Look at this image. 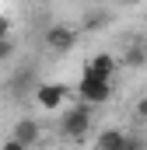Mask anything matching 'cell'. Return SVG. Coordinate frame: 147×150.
<instances>
[{
  "mask_svg": "<svg viewBox=\"0 0 147 150\" xmlns=\"http://www.w3.org/2000/svg\"><path fill=\"white\" fill-rule=\"evenodd\" d=\"M126 129H119V126H112V129H102L98 133V140H95V150H123L126 147Z\"/></svg>",
  "mask_w": 147,
  "mask_h": 150,
  "instance_id": "obj_8",
  "label": "cell"
},
{
  "mask_svg": "<svg viewBox=\"0 0 147 150\" xmlns=\"http://www.w3.org/2000/svg\"><path fill=\"white\" fill-rule=\"evenodd\" d=\"M35 87H39V77H35L32 67H25V70H18V74L11 77V91L14 94H32Z\"/></svg>",
  "mask_w": 147,
  "mask_h": 150,
  "instance_id": "obj_9",
  "label": "cell"
},
{
  "mask_svg": "<svg viewBox=\"0 0 147 150\" xmlns=\"http://www.w3.org/2000/svg\"><path fill=\"white\" fill-rule=\"evenodd\" d=\"M42 42H46L49 52L63 56V52H74V45L81 42V32H77L74 25H49V28L42 32Z\"/></svg>",
  "mask_w": 147,
  "mask_h": 150,
  "instance_id": "obj_1",
  "label": "cell"
},
{
  "mask_svg": "<svg viewBox=\"0 0 147 150\" xmlns=\"http://www.w3.org/2000/svg\"><path fill=\"white\" fill-rule=\"evenodd\" d=\"M133 115H137V122H147V94L137 98V105H133Z\"/></svg>",
  "mask_w": 147,
  "mask_h": 150,
  "instance_id": "obj_11",
  "label": "cell"
},
{
  "mask_svg": "<svg viewBox=\"0 0 147 150\" xmlns=\"http://www.w3.org/2000/svg\"><path fill=\"white\" fill-rule=\"evenodd\" d=\"M119 70V59L112 52H95L84 63V77H98V80H112V74Z\"/></svg>",
  "mask_w": 147,
  "mask_h": 150,
  "instance_id": "obj_5",
  "label": "cell"
},
{
  "mask_svg": "<svg viewBox=\"0 0 147 150\" xmlns=\"http://www.w3.org/2000/svg\"><path fill=\"white\" fill-rule=\"evenodd\" d=\"M70 94H77L84 105H105V101H112V80H98V77L81 74V80H77V87Z\"/></svg>",
  "mask_w": 147,
  "mask_h": 150,
  "instance_id": "obj_2",
  "label": "cell"
},
{
  "mask_svg": "<svg viewBox=\"0 0 147 150\" xmlns=\"http://www.w3.org/2000/svg\"><path fill=\"white\" fill-rule=\"evenodd\" d=\"M0 38H11V18L0 14Z\"/></svg>",
  "mask_w": 147,
  "mask_h": 150,
  "instance_id": "obj_14",
  "label": "cell"
},
{
  "mask_svg": "<svg viewBox=\"0 0 147 150\" xmlns=\"http://www.w3.org/2000/svg\"><path fill=\"white\" fill-rule=\"evenodd\" d=\"M0 150H28V147H21V143H18V140H11V136H7V140H4V143H0Z\"/></svg>",
  "mask_w": 147,
  "mask_h": 150,
  "instance_id": "obj_15",
  "label": "cell"
},
{
  "mask_svg": "<svg viewBox=\"0 0 147 150\" xmlns=\"http://www.w3.org/2000/svg\"><path fill=\"white\" fill-rule=\"evenodd\" d=\"M60 133H63L67 140H84V136L91 133V108H88V105L70 108V112L60 119Z\"/></svg>",
  "mask_w": 147,
  "mask_h": 150,
  "instance_id": "obj_3",
  "label": "cell"
},
{
  "mask_svg": "<svg viewBox=\"0 0 147 150\" xmlns=\"http://www.w3.org/2000/svg\"><path fill=\"white\" fill-rule=\"evenodd\" d=\"M119 67H130V70H144V67H147V42H144V38L126 42V52H123Z\"/></svg>",
  "mask_w": 147,
  "mask_h": 150,
  "instance_id": "obj_7",
  "label": "cell"
},
{
  "mask_svg": "<svg viewBox=\"0 0 147 150\" xmlns=\"http://www.w3.org/2000/svg\"><path fill=\"white\" fill-rule=\"evenodd\" d=\"M11 140H18L21 147H28V150H32L39 140H42V126H39L32 115H25V119H18V122H14V129H11Z\"/></svg>",
  "mask_w": 147,
  "mask_h": 150,
  "instance_id": "obj_6",
  "label": "cell"
},
{
  "mask_svg": "<svg viewBox=\"0 0 147 150\" xmlns=\"http://www.w3.org/2000/svg\"><path fill=\"white\" fill-rule=\"evenodd\" d=\"M123 150H147V143L140 140V136H126V147Z\"/></svg>",
  "mask_w": 147,
  "mask_h": 150,
  "instance_id": "obj_13",
  "label": "cell"
},
{
  "mask_svg": "<svg viewBox=\"0 0 147 150\" xmlns=\"http://www.w3.org/2000/svg\"><path fill=\"white\" fill-rule=\"evenodd\" d=\"M32 98H35L39 108H46V112H56L67 98H70V87L67 84H56V80H42L35 91H32Z\"/></svg>",
  "mask_w": 147,
  "mask_h": 150,
  "instance_id": "obj_4",
  "label": "cell"
},
{
  "mask_svg": "<svg viewBox=\"0 0 147 150\" xmlns=\"http://www.w3.org/2000/svg\"><path fill=\"white\" fill-rule=\"evenodd\" d=\"M105 25H109V14H105V11H88L84 21H81L84 32H98V28H105Z\"/></svg>",
  "mask_w": 147,
  "mask_h": 150,
  "instance_id": "obj_10",
  "label": "cell"
},
{
  "mask_svg": "<svg viewBox=\"0 0 147 150\" xmlns=\"http://www.w3.org/2000/svg\"><path fill=\"white\" fill-rule=\"evenodd\" d=\"M14 56V38H0V63H7Z\"/></svg>",
  "mask_w": 147,
  "mask_h": 150,
  "instance_id": "obj_12",
  "label": "cell"
}]
</instances>
